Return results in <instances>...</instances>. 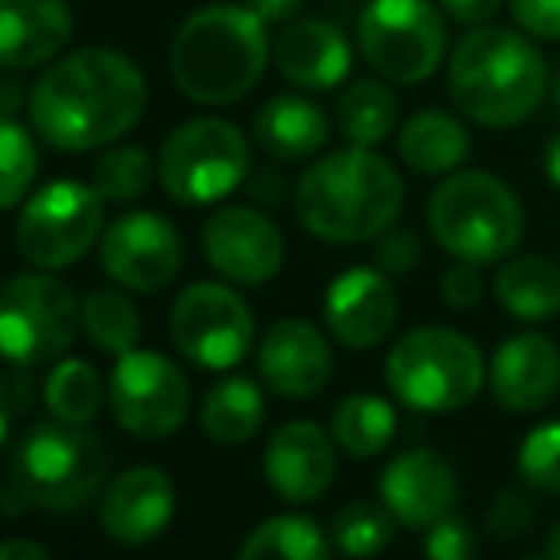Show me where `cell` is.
Instances as JSON below:
<instances>
[{"mask_svg": "<svg viewBox=\"0 0 560 560\" xmlns=\"http://www.w3.org/2000/svg\"><path fill=\"white\" fill-rule=\"evenodd\" d=\"M397 435V412L389 400L370 397V393H354L332 416V439L343 454L351 457H374Z\"/></svg>", "mask_w": 560, "mask_h": 560, "instance_id": "obj_30", "label": "cell"}, {"mask_svg": "<svg viewBox=\"0 0 560 560\" xmlns=\"http://www.w3.org/2000/svg\"><path fill=\"white\" fill-rule=\"evenodd\" d=\"M275 69L298 92H332L351 73V43L328 20H294L275 38Z\"/></svg>", "mask_w": 560, "mask_h": 560, "instance_id": "obj_22", "label": "cell"}, {"mask_svg": "<svg viewBox=\"0 0 560 560\" xmlns=\"http://www.w3.org/2000/svg\"><path fill=\"white\" fill-rule=\"evenodd\" d=\"M81 332V302L61 279L23 271L0 287V354L31 370L61 359Z\"/></svg>", "mask_w": 560, "mask_h": 560, "instance_id": "obj_9", "label": "cell"}, {"mask_svg": "<svg viewBox=\"0 0 560 560\" xmlns=\"http://www.w3.org/2000/svg\"><path fill=\"white\" fill-rule=\"evenodd\" d=\"M12 488L23 503L46 511H77L107 477V450L84 423L43 420L12 450Z\"/></svg>", "mask_w": 560, "mask_h": 560, "instance_id": "obj_6", "label": "cell"}, {"mask_svg": "<svg viewBox=\"0 0 560 560\" xmlns=\"http://www.w3.org/2000/svg\"><path fill=\"white\" fill-rule=\"evenodd\" d=\"M38 176V149L27 126L0 115V214L27 199Z\"/></svg>", "mask_w": 560, "mask_h": 560, "instance_id": "obj_34", "label": "cell"}, {"mask_svg": "<svg viewBox=\"0 0 560 560\" xmlns=\"http://www.w3.org/2000/svg\"><path fill=\"white\" fill-rule=\"evenodd\" d=\"M236 560H332V546L313 518L275 515L244 538Z\"/></svg>", "mask_w": 560, "mask_h": 560, "instance_id": "obj_29", "label": "cell"}, {"mask_svg": "<svg viewBox=\"0 0 560 560\" xmlns=\"http://www.w3.org/2000/svg\"><path fill=\"white\" fill-rule=\"evenodd\" d=\"M112 412L118 428L138 439H164L184 428L187 408H191V385L184 370L161 351H133L118 354L112 382H107Z\"/></svg>", "mask_w": 560, "mask_h": 560, "instance_id": "obj_13", "label": "cell"}, {"mask_svg": "<svg viewBox=\"0 0 560 560\" xmlns=\"http://www.w3.org/2000/svg\"><path fill=\"white\" fill-rule=\"evenodd\" d=\"M546 560H560V526L553 530V538H549V546H546Z\"/></svg>", "mask_w": 560, "mask_h": 560, "instance_id": "obj_46", "label": "cell"}, {"mask_svg": "<svg viewBox=\"0 0 560 560\" xmlns=\"http://www.w3.org/2000/svg\"><path fill=\"white\" fill-rule=\"evenodd\" d=\"M252 138L275 161H310L328 141V115L305 96H271L252 118Z\"/></svg>", "mask_w": 560, "mask_h": 560, "instance_id": "obj_24", "label": "cell"}, {"mask_svg": "<svg viewBox=\"0 0 560 560\" xmlns=\"http://www.w3.org/2000/svg\"><path fill=\"white\" fill-rule=\"evenodd\" d=\"M511 20L523 35L553 43L560 38V0H508Z\"/></svg>", "mask_w": 560, "mask_h": 560, "instance_id": "obj_38", "label": "cell"}, {"mask_svg": "<svg viewBox=\"0 0 560 560\" xmlns=\"http://www.w3.org/2000/svg\"><path fill=\"white\" fill-rule=\"evenodd\" d=\"M488 389L508 412H541L560 389V347L541 332H518L488 366Z\"/></svg>", "mask_w": 560, "mask_h": 560, "instance_id": "obj_20", "label": "cell"}, {"mask_svg": "<svg viewBox=\"0 0 560 560\" xmlns=\"http://www.w3.org/2000/svg\"><path fill=\"white\" fill-rule=\"evenodd\" d=\"M172 343L202 370H229L252 351L256 320L233 287L195 282L176 298L168 317Z\"/></svg>", "mask_w": 560, "mask_h": 560, "instance_id": "obj_12", "label": "cell"}, {"mask_svg": "<svg viewBox=\"0 0 560 560\" xmlns=\"http://www.w3.org/2000/svg\"><path fill=\"white\" fill-rule=\"evenodd\" d=\"M405 207V179L374 149L347 145L313 161L294 187L305 233L328 244L377 241Z\"/></svg>", "mask_w": 560, "mask_h": 560, "instance_id": "obj_2", "label": "cell"}, {"mask_svg": "<svg viewBox=\"0 0 560 560\" xmlns=\"http://www.w3.org/2000/svg\"><path fill=\"white\" fill-rule=\"evenodd\" d=\"M202 256L222 279L236 287H264L287 259L282 229L256 207H222L199 233Z\"/></svg>", "mask_w": 560, "mask_h": 560, "instance_id": "obj_15", "label": "cell"}, {"mask_svg": "<svg viewBox=\"0 0 560 560\" xmlns=\"http://www.w3.org/2000/svg\"><path fill=\"white\" fill-rule=\"evenodd\" d=\"M495 302L515 320H549L560 313V267L549 256H515L495 275Z\"/></svg>", "mask_w": 560, "mask_h": 560, "instance_id": "obj_26", "label": "cell"}, {"mask_svg": "<svg viewBox=\"0 0 560 560\" xmlns=\"http://www.w3.org/2000/svg\"><path fill=\"white\" fill-rule=\"evenodd\" d=\"M20 408V400L15 397H8V389L0 385V443L8 439V428H12V412Z\"/></svg>", "mask_w": 560, "mask_h": 560, "instance_id": "obj_45", "label": "cell"}, {"mask_svg": "<svg viewBox=\"0 0 560 560\" xmlns=\"http://www.w3.org/2000/svg\"><path fill=\"white\" fill-rule=\"evenodd\" d=\"M423 557L428 560H477V538H472V526L462 515L446 511L443 518L428 526V538H423Z\"/></svg>", "mask_w": 560, "mask_h": 560, "instance_id": "obj_37", "label": "cell"}, {"mask_svg": "<svg viewBox=\"0 0 560 560\" xmlns=\"http://www.w3.org/2000/svg\"><path fill=\"white\" fill-rule=\"evenodd\" d=\"M518 472L538 492H560V420L538 423L518 446Z\"/></svg>", "mask_w": 560, "mask_h": 560, "instance_id": "obj_36", "label": "cell"}, {"mask_svg": "<svg viewBox=\"0 0 560 560\" xmlns=\"http://www.w3.org/2000/svg\"><path fill=\"white\" fill-rule=\"evenodd\" d=\"M172 515H176V488L168 472L156 465H133L107 485L100 526L118 546H149L168 530Z\"/></svg>", "mask_w": 560, "mask_h": 560, "instance_id": "obj_17", "label": "cell"}, {"mask_svg": "<svg viewBox=\"0 0 560 560\" xmlns=\"http://www.w3.org/2000/svg\"><path fill=\"white\" fill-rule=\"evenodd\" d=\"M397 96L385 81H354L343 89V96L336 100V126L351 145H362V149H374L382 145L385 138L393 133L397 126Z\"/></svg>", "mask_w": 560, "mask_h": 560, "instance_id": "obj_28", "label": "cell"}, {"mask_svg": "<svg viewBox=\"0 0 560 560\" xmlns=\"http://www.w3.org/2000/svg\"><path fill=\"white\" fill-rule=\"evenodd\" d=\"M546 176H549V184L560 191V130L546 141Z\"/></svg>", "mask_w": 560, "mask_h": 560, "instance_id": "obj_44", "label": "cell"}, {"mask_svg": "<svg viewBox=\"0 0 560 560\" xmlns=\"http://www.w3.org/2000/svg\"><path fill=\"white\" fill-rule=\"evenodd\" d=\"M526 560H541V557H526Z\"/></svg>", "mask_w": 560, "mask_h": 560, "instance_id": "obj_48", "label": "cell"}, {"mask_svg": "<svg viewBox=\"0 0 560 560\" xmlns=\"http://www.w3.org/2000/svg\"><path fill=\"white\" fill-rule=\"evenodd\" d=\"M420 264V236L412 229H385L377 236V267L385 275H400V271H412Z\"/></svg>", "mask_w": 560, "mask_h": 560, "instance_id": "obj_39", "label": "cell"}, {"mask_svg": "<svg viewBox=\"0 0 560 560\" xmlns=\"http://www.w3.org/2000/svg\"><path fill=\"white\" fill-rule=\"evenodd\" d=\"M104 195L81 179H54L23 202L15 248L43 271L73 267L104 236Z\"/></svg>", "mask_w": 560, "mask_h": 560, "instance_id": "obj_11", "label": "cell"}, {"mask_svg": "<svg viewBox=\"0 0 560 560\" xmlns=\"http://www.w3.org/2000/svg\"><path fill=\"white\" fill-rule=\"evenodd\" d=\"M393 397L416 412H457L488 382L480 347L454 328H412L385 359Z\"/></svg>", "mask_w": 560, "mask_h": 560, "instance_id": "obj_7", "label": "cell"}, {"mask_svg": "<svg viewBox=\"0 0 560 560\" xmlns=\"http://www.w3.org/2000/svg\"><path fill=\"white\" fill-rule=\"evenodd\" d=\"M81 328L89 332L92 343L107 354H126L138 347L141 339V313L138 305L130 302L118 290H92L81 305Z\"/></svg>", "mask_w": 560, "mask_h": 560, "instance_id": "obj_32", "label": "cell"}, {"mask_svg": "<svg viewBox=\"0 0 560 560\" xmlns=\"http://www.w3.org/2000/svg\"><path fill=\"white\" fill-rule=\"evenodd\" d=\"M443 298H446L450 310H472V305L485 298V275H480V264L457 259V264L443 275Z\"/></svg>", "mask_w": 560, "mask_h": 560, "instance_id": "obj_40", "label": "cell"}, {"mask_svg": "<svg viewBox=\"0 0 560 560\" xmlns=\"http://www.w3.org/2000/svg\"><path fill=\"white\" fill-rule=\"evenodd\" d=\"M450 96L469 122L511 130L549 96V61L530 35L511 27H469L450 50Z\"/></svg>", "mask_w": 560, "mask_h": 560, "instance_id": "obj_3", "label": "cell"}, {"mask_svg": "<svg viewBox=\"0 0 560 560\" xmlns=\"http://www.w3.org/2000/svg\"><path fill=\"white\" fill-rule=\"evenodd\" d=\"M259 374L279 397L305 400L320 393L332 377V347L310 320H279L259 339Z\"/></svg>", "mask_w": 560, "mask_h": 560, "instance_id": "obj_18", "label": "cell"}, {"mask_svg": "<svg viewBox=\"0 0 560 560\" xmlns=\"http://www.w3.org/2000/svg\"><path fill=\"white\" fill-rule=\"evenodd\" d=\"M393 526L397 515L385 503H347L332 523V546L351 560L377 557L393 541Z\"/></svg>", "mask_w": 560, "mask_h": 560, "instance_id": "obj_33", "label": "cell"}, {"mask_svg": "<svg viewBox=\"0 0 560 560\" xmlns=\"http://www.w3.org/2000/svg\"><path fill=\"white\" fill-rule=\"evenodd\" d=\"M43 400L54 420L61 423H89L104 408V382L81 359H61L43 385Z\"/></svg>", "mask_w": 560, "mask_h": 560, "instance_id": "obj_31", "label": "cell"}, {"mask_svg": "<svg viewBox=\"0 0 560 560\" xmlns=\"http://www.w3.org/2000/svg\"><path fill=\"white\" fill-rule=\"evenodd\" d=\"M359 50L382 81L423 84L443 66V12L431 0H370L359 15Z\"/></svg>", "mask_w": 560, "mask_h": 560, "instance_id": "obj_10", "label": "cell"}, {"mask_svg": "<svg viewBox=\"0 0 560 560\" xmlns=\"http://www.w3.org/2000/svg\"><path fill=\"white\" fill-rule=\"evenodd\" d=\"M264 472L287 503H313L336 477V439L310 420L282 423L267 443Z\"/></svg>", "mask_w": 560, "mask_h": 560, "instance_id": "obj_19", "label": "cell"}, {"mask_svg": "<svg viewBox=\"0 0 560 560\" xmlns=\"http://www.w3.org/2000/svg\"><path fill=\"white\" fill-rule=\"evenodd\" d=\"M73 35L66 0H0V69H35L54 61Z\"/></svg>", "mask_w": 560, "mask_h": 560, "instance_id": "obj_23", "label": "cell"}, {"mask_svg": "<svg viewBox=\"0 0 560 560\" xmlns=\"http://www.w3.org/2000/svg\"><path fill=\"white\" fill-rule=\"evenodd\" d=\"M267 27H282V23H294L298 12H302L305 0H244Z\"/></svg>", "mask_w": 560, "mask_h": 560, "instance_id": "obj_42", "label": "cell"}, {"mask_svg": "<svg viewBox=\"0 0 560 560\" xmlns=\"http://www.w3.org/2000/svg\"><path fill=\"white\" fill-rule=\"evenodd\" d=\"M325 325L351 351L377 347L397 325V290L382 267H351L325 294Z\"/></svg>", "mask_w": 560, "mask_h": 560, "instance_id": "obj_16", "label": "cell"}, {"mask_svg": "<svg viewBox=\"0 0 560 560\" xmlns=\"http://www.w3.org/2000/svg\"><path fill=\"white\" fill-rule=\"evenodd\" d=\"M382 503L397 515V523L428 530L435 518L454 511L457 477L450 462L435 450H405L382 472Z\"/></svg>", "mask_w": 560, "mask_h": 560, "instance_id": "obj_21", "label": "cell"}, {"mask_svg": "<svg viewBox=\"0 0 560 560\" xmlns=\"http://www.w3.org/2000/svg\"><path fill=\"white\" fill-rule=\"evenodd\" d=\"M100 264L115 287L133 294H156L184 267V241L176 225L156 210H130L100 236Z\"/></svg>", "mask_w": 560, "mask_h": 560, "instance_id": "obj_14", "label": "cell"}, {"mask_svg": "<svg viewBox=\"0 0 560 560\" xmlns=\"http://www.w3.org/2000/svg\"><path fill=\"white\" fill-rule=\"evenodd\" d=\"M248 138L229 118H191L164 138L156 176L184 207L222 202L248 179Z\"/></svg>", "mask_w": 560, "mask_h": 560, "instance_id": "obj_8", "label": "cell"}, {"mask_svg": "<svg viewBox=\"0 0 560 560\" xmlns=\"http://www.w3.org/2000/svg\"><path fill=\"white\" fill-rule=\"evenodd\" d=\"M439 8L462 27H485L495 12L503 8V0H439Z\"/></svg>", "mask_w": 560, "mask_h": 560, "instance_id": "obj_41", "label": "cell"}, {"mask_svg": "<svg viewBox=\"0 0 560 560\" xmlns=\"http://www.w3.org/2000/svg\"><path fill=\"white\" fill-rule=\"evenodd\" d=\"M439 248L465 264H495L518 248L526 214L518 195L492 172H450L428 199Z\"/></svg>", "mask_w": 560, "mask_h": 560, "instance_id": "obj_5", "label": "cell"}, {"mask_svg": "<svg viewBox=\"0 0 560 560\" xmlns=\"http://www.w3.org/2000/svg\"><path fill=\"white\" fill-rule=\"evenodd\" d=\"M0 560H50V553L27 538H8L0 541Z\"/></svg>", "mask_w": 560, "mask_h": 560, "instance_id": "obj_43", "label": "cell"}, {"mask_svg": "<svg viewBox=\"0 0 560 560\" xmlns=\"http://www.w3.org/2000/svg\"><path fill=\"white\" fill-rule=\"evenodd\" d=\"M267 58V23L248 4H210L179 23L168 66L191 104L225 107L256 89Z\"/></svg>", "mask_w": 560, "mask_h": 560, "instance_id": "obj_4", "label": "cell"}, {"mask_svg": "<svg viewBox=\"0 0 560 560\" xmlns=\"http://www.w3.org/2000/svg\"><path fill=\"white\" fill-rule=\"evenodd\" d=\"M472 149V138L465 130V122L450 112L428 107L405 118L397 133V153L420 176H450L465 164Z\"/></svg>", "mask_w": 560, "mask_h": 560, "instance_id": "obj_25", "label": "cell"}, {"mask_svg": "<svg viewBox=\"0 0 560 560\" xmlns=\"http://www.w3.org/2000/svg\"><path fill=\"white\" fill-rule=\"evenodd\" d=\"M153 184V161L141 145H115L92 164V187L104 202H133Z\"/></svg>", "mask_w": 560, "mask_h": 560, "instance_id": "obj_35", "label": "cell"}, {"mask_svg": "<svg viewBox=\"0 0 560 560\" xmlns=\"http://www.w3.org/2000/svg\"><path fill=\"white\" fill-rule=\"evenodd\" d=\"M145 77L126 54L84 46L46 66L27 96V115L46 145L84 153L130 133L145 115Z\"/></svg>", "mask_w": 560, "mask_h": 560, "instance_id": "obj_1", "label": "cell"}, {"mask_svg": "<svg viewBox=\"0 0 560 560\" xmlns=\"http://www.w3.org/2000/svg\"><path fill=\"white\" fill-rule=\"evenodd\" d=\"M202 431L222 446H241L264 423V393L248 377H225L202 400Z\"/></svg>", "mask_w": 560, "mask_h": 560, "instance_id": "obj_27", "label": "cell"}, {"mask_svg": "<svg viewBox=\"0 0 560 560\" xmlns=\"http://www.w3.org/2000/svg\"><path fill=\"white\" fill-rule=\"evenodd\" d=\"M553 104H557V112H560V73H557V84H553Z\"/></svg>", "mask_w": 560, "mask_h": 560, "instance_id": "obj_47", "label": "cell"}]
</instances>
